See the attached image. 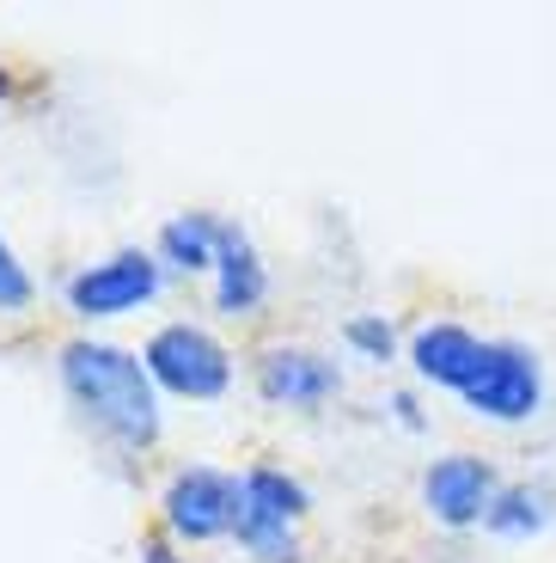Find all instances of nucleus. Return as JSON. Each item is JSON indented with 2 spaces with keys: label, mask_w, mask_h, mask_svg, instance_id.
<instances>
[{
  "label": "nucleus",
  "mask_w": 556,
  "mask_h": 563,
  "mask_svg": "<svg viewBox=\"0 0 556 563\" xmlns=\"http://www.w3.org/2000/svg\"><path fill=\"white\" fill-rule=\"evenodd\" d=\"M62 380H68L74 405L116 435L123 448H147L159 435V405H154V374L129 350L111 343H68L62 350Z\"/></svg>",
  "instance_id": "nucleus-1"
},
{
  "label": "nucleus",
  "mask_w": 556,
  "mask_h": 563,
  "mask_svg": "<svg viewBox=\"0 0 556 563\" xmlns=\"http://www.w3.org/2000/svg\"><path fill=\"white\" fill-rule=\"evenodd\" d=\"M307 508V490L269 465H257L245 484H238V545L257 551L264 563H293V521Z\"/></svg>",
  "instance_id": "nucleus-2"
},
{
  "label": "nucleus",
  "mask_w": 556,
  "mask_h": 563,
  "mask_svg": "<svg viewBox=\"0 0 556 563\" xmlns=\"http://www.w3.org/2000/svg\"><path fill=\"white\" fill-rule=\"evenodd\" d=\"M147 374L159 386L184 398H221L226 380H233V367H226V350L209 338V331H196V324H166L154 343H147Z\"/></svg>",
  "instance_id": "nucleus-3"
},
{
  "label": "nucleus",
  "mask_w": 556,
  "mask_h": 563,
  "mask_svg": "<svg viewBox=\"0 0 556 563\" xmlns=\"http://www.w3.org/2000/svg\"><path fill=\"white\" fill-rule=\"evenodd\" d=\"M538 362H532L520 343H483V362H477V380L465 386V398H471V410H483V417L496 422H520L538 410Z\"/></svg>",
  "instance_id": "nucleus-4"
},
{
  "label": "nucleus",
  "mask_w": 556,
  "mask_h": 563,
  "mask_svg": "<svg viewBox=\"0 0 556 563\" xmlns=\"http://www.w3.org/2000/svg\"><path fill=\"white\" fill-rule=\"evenodd\" d=\"M154 288H159L154 257L123 252V257H104V264H92L86 276H74V282H68V307L86 312V319H111V312L141 307Z\"/></svg>",
  "instance_id": "nucleus-5"
},
{
  "label": "nucleus",
  "mask_w": 556,
  "mask_h": 563,
  "mask_svg": "<svg viewBox=\"0 0 556 563\" xmlns=\"http://www.w3.org/2000/svg\"><path fill=\"white\" fill-rule=\"evenodd\" d=\"M166 521L184 539H214L238 521V484L221 472H184L166 490Z\"/></svg>",
  "instance_id": "nucleus-6"
},
{
  "label": "nucleus",
  "mask_w": 556,
  "mask_h": 563,
  "mask_svg": "<svg viewBox=\"0 0 556 563\" xmlns=\"http://www.w3.org/2000/svg\"><path fill=\"white\" fill-rule=\"evenodd\" d=\"M422 496H429V508L441 515L446 527H471L489 515V503H496V472H489V460H471V453H453V460H441L429 472V484H422Z\"/></svg>",
  "instance_id": "nucleus-7"
},
{
  "label": "nucleus",
  "mask_w": 556,
  "mask_h": 563,
  "mask_svg": "<svg viewBox=\"0 0 556 563\" xmlns=\"http://www.w3.org/2000/svg\"><path fill=\"white\" fill-rule=\"evenodd\" d=\"M410 362H416L422 380L434 386H471L477 380V362H483V343L471 338V331H459V324H429V331H416V343H410Z\"/></svg>",
  "instance_id": "nucleus-8"
},
{
  "label": "nucleus",
  "mask_w": 556,
  "mask_h": 563,
  "mask_svg": "<svg viewBox=\"0 0 556 563\" xmlns=\"http://www.w3.org/2000/svg\"><path fill=\"white\" fill-rule=\"evenodd\" d=\"M257 386H264V398H276V405H319V398L336 393V367L319 362V355H307V350H276L257 367Z\"/></svg>",
  "instance_id": "nucleus-9"
},
{
  "label": "nucleus",
  "mask_w": 556,
  "mask_h": 563,
  "mask_svg": "<svg viewBox=\"0 0 556 563\" xmlns=\"http://www.w3.org/2000/svg\"><path fill=\"white\" fill-rule=\"evenodd\" d=\"M214 269H221V307L226 312H251L264 300V264H257L245 233L226 221H221V245H214Z\"/></svg>",
  "instance_id": "nucleus-10"
},
{
  "label": "nucleus",
  "mask_w": 556,
  "mask_h": 563,
  "mask_svg": "<svg viewBox=\"0 0 556 563\" xmlns=\"http://www.w3.org/2000/svg\"><path fill=\"white\" fill-rule=\"evenodd\" d=\"M214 245H221V221H214V214H178V221H166V233H159V252L184 269H209Z\"/></svg>",
  "instance_id": "nucleus-11"
},
{
  "label": "nucleus",
  "mask_w": 556,
  "mask_h": 563,
  "mask_svg": "<svg viewBox=\"0 0 556 563\" xmlns=\"http://www.w3.org/2000/svg\"><path fill=\"white\" fill-rule=\"evenodd\" d=\"M544 515H551V503H544V490H532V484H514V490H501L496 503H489L483 527L489 533H508V539H526L544 527Z\"/></svg>",
  "instance_id": "nucleus-12"
},
{
  "label": "nucleus",
  "mask_w": 556,
  "mask_h": 563,
  "mask_svg": "<svg viewBox=\"0 0 556 563\" xmlns=\"http://www.w3.org/2000/svg\"><path fill=\"white\" fill-rule=\"evenodd\" d=\"M348 343L367 350L374 362H391V324L386 319H348Z\"/></svg>",
  "instance_id": "nucleus-13"
},
{
  "label": "nucleus",
  "mask_w": 556,
  "mask_h": 563,
  "mask_svg": "<svg viewBox=\"0 0 556 563\" xmlns=\"http://www.w3.org/2000/svg\"><path fill=\"white\" fill-rule=\"evenodd\" d=\"M31 300V276L19 269V257L7 252V240H0V307L13 312V307H25Z\"/></svg>",
  "instance_id": "nucleus-14"
},
{
  "label": "nucleus",
  "mask_w": 556,
  "mask_h": 563,
  "mask_svg": "<svg viewBox=\"0 0 556 563\" xmlns=\"http://www.w3.org/2000/svg\"><path fill=\"white\" fill-rule=\"evenodd\" d=\"M147 563H171V558H166V551H154V558H147Z\"/></svg>",
  "instance_id": "nucleus-15"
},
{
  "label": "nucleus",
  "mask_w": 556,
  "mask_h": 563,
  "mask_svg": "<svg viewBox=\"0 0 556 563\" xmlns=\"http://www.w3.org/2000/svg\"><path fill=\"white\" fill-rule=\"evenodd\" d=\"M0 99H7V74H0Z\"/></svg>",
  "instance_id": "nucleus-16"
}]
</instances>
